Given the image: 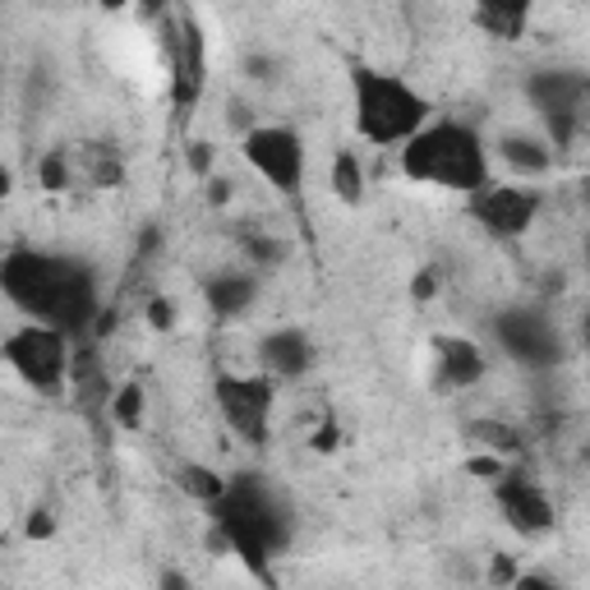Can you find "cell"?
<instances>
[{"mask_svg": "<svg viewBox=\"0 0 590 590\" xmlns=\"http://www.w3.org/2000/svg\"><path fill=\"white\" fill-rule=\"evenodd\" d=\"M0 287L24 314L65 337H79L97 323V281L79 258L14 250L0 268Z\"/></svg>", "mask_w": 590, "mask_h": 590, "instance_id": "cell-1", "label": "cell"}, {"mask_svg": "<svg viewBox=\"0 0 590 590\" xmlns=\"http://www.w3.org/2000/svg\"><path fill=\"white\" fill-rule=\"evenodd\" d=\"M402 171L410 181L462 189V194H485L489 189V152H485V143H479L475 129L456 125V120L420 129V135L402 148Z\"/></svg>", "mask_w": 590, "mask_h": 590, "instance_id": "cell-2", "label": "cell"}, {"mask_svg": "<svg viewBox=\"0 0 590 590\" xmlns=\"http://www.w3.org/2000/svg\"><path fill=\"white\" fill-rule=\"evenodd\" d=\"M351 93H356V129L369 143H410L429 120V102L392 74L356 70Z\"/></svg>", "mask_w": 590, "mask_h": 590, "instance_id": "cell-3", "label": "cell"}, {"mask_svg": "<svg viewBox=\"0 0 590 590\" xmlns=\"http://www.w3.org/2000/svg\"><path fill=\"white\" fill-rule=\"evenodd\" d=\"M5 360L24 383L56 392L65 379H70V337L56 333L47 323L19 327V333L5 342Z\"/></svg>", "mask_w": 590, "mask_h": 590, "instance_id": "cell-4", "label": "cell"}, {"mask_svg": "<svg viewBox=\"0 0 590 590\" xmlns=\"http://www.w3.org/2000/svg\"><path fill=\"white\" fill-rule=\"evenodd\" d=\"M245 158L250 166L264 176L273 189L281 194H296L300 181H304V143L291 129H277V125H264V129H250L245 135Z\"/></svg>", "mask_w": 590, "mask_h": 590, "instance_id": "cell-5", "label": "cell"}, {"mask_svg": "<svg viewBox=\"0 0 590 590\" xmlns=\"http://www.w3.org/2000/svg\"><path fill=\"white\" fill-rule=\"evenodd\" d=\"M586 97H590V79L577 74V70H544V74L531 79V102L540 106L544 125H549V139L558 148L572 139Z\"/></svg>", "mask_w": 590, "mask_h": 590, "instance_id": "cell-6", "label": "cell"}, {"mask_svg": "<svg viewBox=\"0 0 590 590\" xmlns=\"http://www.w3.org/2000/svg\"><path fill=\"white\" fill-rule=\"evenodd\" d=\"M217 406H222V420L250 443L268 439V415H273V383L268 379H235L222 374L217 379Z\"/></svg>", "mask_w": 590, "mask_h": 590, "instance_id": "cell-7", "label": "cell"}, {"mask_svg": "<svg viewBox=\"0 0 590 590\" xmlns=\"http://www.w3.org/2000/svg\"><path fill=\"white\" fill-rule=\"evenodd\" d=\"M166 47H171V93H176L181 112H189L204 93V28L189 10L166 28Z\"/></svg>", "mask_w": 590, "mask_h": 590, "instance_id": "cell-8", "label": "cell"}, {"mask_svg": "<svg viewBox=\"0 0 590 590\" xmlns=\"http://www.w3.org/2000/svg\"><path fill=\"white\" fill-rule=\"evenodd\" d=\"M494 337H498V346L512 360L531 365V369H544V365L558 360V333L535 310H508V314H498L494 319Z\"/></svg>", "mask_w": 590, "mask_h": 590, "instance_id": "cell-9", "label": "cell"}, {"mask_svg": "<svg viewBox=\"0 0 590 590\" xmlns=\"http://www.w3.org/2000/svg\"><path fill=\"white\" fill-rule=\"evenodd\" d=\"M540 212V194L535 189H521V185H489L485 194H475V217L485 222V231L512 240V235H527L531 222Z\"/></svg>", "mask_w": 590, "mask_h": 590, "instance_id": "cell-10", "label": "cell"}, {"mask_svg": "<svg viewBox=\"0 0 590 590\" xmlns=\"http://www.w3.org/2000/svg\"><path fill=\"white\" fill-rule=\"evenodd\" d=\"M498 502L508 512V527L517 535H544L554 527V502L544 498V489H535L521 471H508L498 479Z\"/></svg>", "mask_w": 590, "mask_h": 590, "instance_id": "cell-11", "label": "cell"}, {"mask_svg": "<svg viewBox=\"0 0 590 590\" xmlns=\"http://www.w3.org/2000/svg\"><path fill=\"white\" fill-rule=\"evenodd\" d=\"M258 360L281 379H300L304 369L314 365V346L304 333H296V327H277V333H268L264 342H258Z\"/></svg>", "mask_w": 590, "mask_h": 590, "instance_id": "cell-12", "label": "cell"}, {"mask_svg": "<svg viewBox=\"0 0 590 590\" xmlns=\"http://www.w3.org/2000/svg\"><path fill=\"white\" fill-rule=\"evenodd\" d=\"M433 351H439L443 383L471 387V383L485 379V356H479L475 342H466V337H439V342H433Z\"/></svg>", "mask_w": 590, "mask_h": 590, "instance_id": "cell-13", "label": "cell"}, {"mask_svg": "<svg viewBox=\"0 0 590 590\" xmlns=\"http://www.w3.org/2000/svg\"><path fill=\"white\" fill-rule=\"evenodd\" d=\"M258 287H254V277L250 273H222V277H212L208 281V304L222 319H235V314H245L250 304H254Z\"/></svg>", "mask_w": 590, "mask_h": 590, "instance_id": "cell-14", "label": "cell"}, {"mask_svg": "<svg viewBox=\"0 0 590 590\" xmlns=\"http://www.w3.org/2000/svg\"><path fill=\"white\" fill-rule=\"evenodd\" d=\"M498 152L512 171H521V176H540V171H549V162H554V148L531 139V135H508L498 143Z\"/></svg>", "mask_w": 590, "mask_h": 590, "instance_id": "cell-15", "label": "cell"}, {"mask_svg": "<svg viewBox=\"0 0 590 590\" xmlns=\"http://www.w3.org/2000/svg\"><path fill=\"white\" fill-rule=\"evenodd\" d=\"M176 485H181L189 498H199L204 508H212V502H222V498H227L231 479H222L217 471H208V466H199V462H185L181 475H176Z\"/></svg>", "mask_w": 590, "mask_h": 590, "instance_id": "cell-16", "label": "cell"}, {"mask_svg": "<svg viewBox=\"0 0 590 590\" xmlns=\"http://www.w3.org/2000/svg\"><path fill=\"white\" fill-rule=\"evenodd\" d=\"M527 19H531V10L527 5H517V0H508V5H479L475 10V24L485 28L489 37H521V28H527Z\"/></svg>", "mask_w": 590, "mask_h": 590, "instance_id": "cell-17", "label": "cell"}, {"mask_svg": "<svg viewBox=\"0 0 590 590\" xmlns=\"http://www.w3.org/2000/svg\"><path fill=\"white\" fill-rule=\"evenodd\" d=\"M466 433L479 443V448H489L494 456H517L521 452V433L512 425H498V420H475L466 425Z\"/></svg>", "mask_w": 590, "mask_h": 590, "instance_id": "cell-18", "label": "cell"}, {"mask_svg": "<svg viewBox=\"0 0 590 590\" xmlns=\"http://www.w3.org/2000/svg\"><path fill=\"white\" fill-rule=\"evenodd\" d=\"M333 189H337L342 204H360L365 181H360V162L351 158V152H337V162H333Z\"/></svg>", "mask_w": 590, "mask_h": 590, "instance_id": "cell-19", "label": "cell"}, {"mask_svg": "<svg viewBox=\"0 0 590 590\" xmlns=\"http://www.w3.org/2000/svg\"><path fill=\"white\" fill-rule=\"evenodd\" d=\"M112 420L120 429H139L143 425V387L139 383H125L112 397Z\"/></svg>", "mask_w": 590, "mask_h": 590, "instance_id": "cell-20", "label": "cell"}, {"mask_svg": "<svg viewBox=\"0 0 590 590\" xmlns=\"http://www.w3.org/2000/svg\"><path fill=\"white\" fill-rule=\"evenodd\" d=\"M37 185H42V189H51V194H60L65 185H70V162H65V152H51V158H42V166H37Z\"/></svg>", "mask_w": 590, "mask_h": 590, "instance_id": "cell-21", "label": "cell"}, {"mask_svg": "<svg viewBox=\"0 0 590 590\" xmlns=\"http://www.w3.org/2000/svg\"><path fill=\"white\" fill-rule=\"evenodd\" d=\"M517 558L512 554H494L489 558V586H498V590H512L517 586Z\"/></svg>", "mask_w": 590, "mask_h": 590, "instance_id": "cell-22", "label": "cell"}, {"mask_svg": "<svg viewBox=\"0 0 590 590\" xmlns=\"http://www.w3.org/2000/svg\"><path fill=\"white\" fill-rule=\"evenodd\" d=\"M466 471H471V475H479V479H502V475H508V466H502V456H494V452L471 456Z\"/></svg>", "mask_w": 590, "mask_h": 590, "instance_id": "cell-23", "label": "cell"}, {"mask_svg": "<svg viewBox=\"0 0 590 590\" xmlns=\"http://www.w3.org/2000/svg\"><path fill=\"white\" fill-rule=\"evenodd\" d=\"M148 323L158 327V333H171V323H176V310H171L166 296H152V300H148Z\"/></svg>", "mask_w": 590, "mask_h": 590, "instance_id": "cell-24", "label": "cell"}, {"mask_svg": "<svg viewBox=\"0 0 590 590\" xmlns=\"http://www.w3.org/2000/svg\"><path fill=\"white\" fill-rule=\"evenodd\" d=\"M433 296H439V273H433V268H425L420 277L410 281V300H415V304H429Z\"/></svg>", "mask_w": 590, "mask_h": 590, "instance_id": "cell-25", "label": "cell"}, {"mask_svg": "<svg viewBox=\"0 0 590 590\" xmlns=\"http://www.w3.org/2000/svg\"><path fill=\"white\" fill-rule=\"evenodd\" d=\"M310 443H314V452H333V448L342 443V429H337V420H323V425L314 429V439H310Z\"/></svg>", "mask_w": 590, "mask_h": 590, "instance_id": "cell-26", "label": "cell"}, {"mask_svg": "<svg viewBox=\"0 0 590 590\" xmlns=\"http://www.w3.org/2000/svg\"><path fill=\"white\" fill-rule=\"evenodd\" d=\"M24 531H28V540H51L56 535V521H51V512H28Z\"/></svg>", "mask_w": 590, "mask_h": 590, "instance_id": "cell-27", "label": "cell"}, {"mask_svg": "<svg viewBox=\"0 0 590 590\" xmlns=\"http://www.w3.org/2000/svg\"><path fill=\"white\" fill-rule=\"evenodd\" d=\"M250 254L258 258V264H277V258H281V245H273V240H250Z\"/></svg>", "mask_w": 590, "mask_h": 590, "instance_id": "cell-28", "label": "cell"}, {"mask_svg": "<svg viewBox=\"0 0 590 590\" xmlns=\"http://www.w3.org/2000/svg\"><path fill=\"white\" fill-rule=\"evenodd\" d=\"M512 590H563L554 577H540V572H527V577H517Z\"/></svg>", "mask_w": 590, "mask_h": 590, "instance_id": "cell-29", "label": "cell"}, {"mask_svg": "<svg viewBox=\"0 0 590 590\" xmlns=\"http://www.w3.org/2000/svg\"><path fill=\"white\" fill-rule=\"evenodd\" d=\"M189 166L199 171V176H208V166H212V148H208V143H189Z\"/></svg>", "mask_w": 590, "mask_h": 590, "instance_id": "cell-30", "label": "cell"}, {"mask_svg": "<svg viewBox=\"0 0 590 590\" xmlns=\"http://www.w3.org/2000/svg\"><path fill=\"white\" fill-rule=\"evenodd\" d=\"M158 590H194V586H189V577H185V572H176V567H171V572H162Z\"/></svg>", "mask_w": 590, "mask_h": 590, "instance_id": "cell-31", "label": "cell"}, {"mask_svg": "<svg viewBox=\"0 0 590 590\" xmlns=\"http://www.w3.org/2000/svg\"><path fill=\"white\" fill-rule=\"evenodd\" d=\"M208 199H212V204H227V199H231V185H227V181H212V185H208Z\"/></svg>", "mask_w": 590, "mask_h": 590, "instance_id": "cell-32", "label": "cell"}, {"mask_svg": "<svg viewBox=\"0 0 590 590\" xmlns=\"http://www.w3.org/2000/svg\"><path fill=\"white\" fill-rule=\"evenodd\" d=\"M581 342H586V346H590V314H586V319H581Z\"/></svg>", "mask_w": 590, "mask_h": 590, "instance_id": "cell-33", "label": "cell"}, {"mask_svg": "<svg viewBox=\"0 0 590 590\" xmlns=\"http://www.w3.org/2000/svg\"><path fill=\"white\" fill-rule=\"evenodd\" d=\"M586 204H590V181H586Z\"/></svg>", "mask_w": 590, "mask_h": 590, "instance_id": "cell-34", "label": "cell"}, {"mask_svg": "<svg viewBox=\"0 0 590 590\" xmlns=\"http://www.w3.org/2000/svg\"><path fill=\"white\" fill-rule=\"evenodd\" d=\"M586 258H590V235H586Z\"/></svg>", "mask_w": 590, "mask_h": 590, "instance_id": "cell-35", "label": "cell"}]
</instances>
